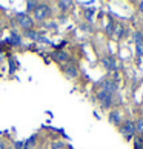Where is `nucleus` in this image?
<instances>
[{
    "mask_svg": "<svg viewBox=\"0 0 143 149\" xmlns=\"http://www.w3.org/2000/svg\"><path fill=\"white\" fill-rule=\"evenodd\" d=\"M135 132V125L131 120H126L120 125V134H122L126 140H131V137L134 135Z\"/></svg>",
    "mask_w": 143,
    "mask_h": 149,
    "instance_id": "f257e3e1",
    "label": "nucleus"
},
{
    "mask_svg": "<svg viewBox=\"0 0 143 149\" xmlns=\"http://www.w3.org/2000/svg\"><path fill=\"white\" fill-rule=\"evenodd\" d=\"M97 100L100 102V104L103 108H111L112 106V94H109L106 91L100 89L97 92Z\"/></svg>",
    "mask_w": 143,
    "mask_h": 149,
    "instance_id": "f03ea898",
    "label": "nucleus"
},
{
    "mask_svg": "<svg viewBox=\"0 0 143 149\" xmlns=\"http://www.w3.org/2000/svg\"><path fill=\"white\" fill-rule=\"evenodd\" d=\"M49 14H51V8H49L48 5H40L38 3V6L34 9V17L37 20H45Z\"/></svg>",
    "mask_w": 143,
    "mask_h": 149,
    "instance_id": "7ed1b4c3",
    "label": "nucleus"
},
{
    "mask_svg": "<svg viewBox=\"0 0 143 149\" xmlns=\"http://www.w3.org/2000/svg\"><path fill=\"white\" fill-rule=\"evenodd\" d=\"M17 22H19V25L22 26V28L26 29V31H29V29L32 28V25H34L32 19L28 17V15H25V14H19V15H17Z\"/></svg>",
    "mask_w": 143,
    "mask_h": 149,
    "instance_id": "20e7f679",
    "label": "nucleus"
},
{
    "mask_svg": "<svg viewBox=\"0 0 143 149\" xmlns=\"http://www.w3.org/2000/svg\"><path fill=\"white\" fill-rule=\"evenodd\" d=\"M102 89L106 91V92H109V94H114L115 91H117V83H115L114 80L106 79V80L102 81Z\"/></svg>",
    "mask_w": 143,
    "mask_h": 149,
    "instance_id": "39448f33",
    "label": "nucleus"
},
{
    "mask_svg": "<svg viewBox=\"0 0 143 149\" xmlns=\"http://www.w3.org/2000/svg\"><path fill=\"white\" fill-rule=\"evenodd\" d=\"M26 36H28L29 38H32V40H37V42H43V43H49V40H48V38H45L43 36H40V34H37V32H36V31H32V29L26 31Z\"/></svg>",
    "mask_w": 143,
    "mask_h": 149,
    "instance_id": "423d86ee",
    "label": "nucleus"
},
{
    "mask_svg": "<svg viewBox=\"0 0 143 149\" xmlns=\"http://www.w3.org/2000/svg\"><path fill=\"white\" fill-rule=\"evenodd\" d=\"M102 63L105 65V68L109 69V71H114V69H115V60H114L112 57H109V56L102 57Z\"/></svg>",
    "mask_w": 143,
    "mask_h": 149,
    "instance_id": "0eeeda50",
    "label": "nucleus"
},
{
    "mask_svg": "<svg viewBox=\"0 0 143 149\" xmlns=\"http://www.w3.org/2000/svg\"><path fill=\"white\" fill-rule=\"evenodd\" d=\"M65 74H66L68 77H71V79H74V77H77V74H79V71H77L75 65H66V68H65Z\"/></svg>",
    "mask_w": 143,
    "mask_h": 149,
    "instance_id": "6e6552de",
    "label": "nucleus"
},
{
    "mask_svg": "<svg viewBox=\"0 0 143 149\" xmlns=\"http://www.w3.org/2000/svg\"><path fill=\"white\" fill-rule=\"evenodd\" d=\"M120 112L119 111H111V114H109V121H111L112 125H120Z\"/></svg>",
    "mask_w": 143,
    "mask_h": 149,
    "instance_id": "1a4fd4ad",
    "label": "nucleus"
},
{
    "mask_svg": "<svg viewBox=\"0 0 143 149\" xmlns=\"http://www.w3.org/2000/svg\"><path fill=\"white\" fill-rule=\"evenodd\" d=\"M52 57L56 58L57 62H66V60H68V54L63 52V51H56L52 54Z\"/></svg>",
    "mask_w": 143,
    "mask_h": 149,
    "instance_id": "9d476101",
    "label": "nucleus"
},
{
    "mask_svg": "<svg viewBox=\"0 0 143 149\" xmlns=\"http://www.w3.org/2000/svg\"><path fill=\"white\" fill-rule=\"evenodd\" d=\"M9 42L13 43V45H20V43H22V38H20V36L17 34V32H15V31H13V34H11Z\"/></svg>",
    "mask_w": 143,
    "mask_h": 149,
    "instance_id": "9b49d317",
    "label": "nucleus"
},
{
    "mask_svg": "<svg viewBox=\"0 0 143 149\" xmlns=\"http://www.w3.org/2000/svg\"><path fill=\"white\" fill-rule=\"evenodd\" d=\"M36 140H37V135H31L29 140L23 145V149H29L31 146H34V145H36Z\"/></svg>",
    "mask_w": 143,
    "mask_h": 149,
    "instance_id": "f8f14e48",
    "label": "nucleus"
},
{
    "mask_svg": "<svg viewBox=\"0 0 143 149\" xmlns=\"http://www.w3.org/2000/svg\"><path fill=\"white\" fill-rule=\"evenodd\" d=\"M134 125H135V132H139V134H143V118H139Z\"/></svg>",
    "mask_w": 143,
    "mask_h": 149,
    "instance_id": "ddd939ff",
    "label": "nucleus"
},
{
    "mask_svg": "<svg viewBox=\"0 0 143 149\" xmlns=\"http://www.w3.org/2000/svg\"><path fill=\"white\" fill-rule=\"evenodd\" d=\"M135 51H137V56L139 57H143V42L135 43Z\"/></svg>",
    "mask_w": 143,
    "mask_h": 149,
    "instance_id": "4468645a",
    "label": "nucleus"
},
{
    "mask_svg": "<svg viewBox=\"0 0 143 149\" xmlns=\"http://www.w3.org/2000/svg\"><path fill=\"white\" fill-rule=\"evenodd\" d=\"M133 38H134V42H135V43L143 42V32H140V31H135V32H134V36H133Z\"/></svg>",
    "mask_w": 143,
    "mask_h": 149,
    "instance_id": "2eb2a0df",
    "label": "nucleus"
},
{
    "mask_svg": "<svg viewBox=\"0 0 143 149\" xmlns=\"http://www.w3.org/2000/svg\"><path fill=\"white\" fill-rule=\"evenodd\" d=\"M85 17L89 20V22H92V17H94V8L86 9V11H85Z\"/></svg>",
    "mask_w": 143,
    "mask_h": 149,
    "instance_id": "dca6fc26",
    "label": "nucleus"
},
{
    "mask_svg": "<svg viewBox=\"0 0 143 149\" xmlns=\"http://www.w3.org/2000/svg\"><path fill=\"white\" fill-rule=\"evenodd\" d=\"M37 6H38L37 2H31V0H29V2H26V9H28V11H34Z\"/></svg>",
    "mask_w": 143,
    "mask_h": 149,
    "instance_id": "f3484780",
    "label": "nucleus"
},
{
    "mask_svg": "<svg viewBox=\"0 0 143 149\" xmlns=\"http://www.w3.org/2000/svg\"><path fill=\"white\" fill-rule=\"evenodd\" d=\"M115 36H117L119 38H120V37H123V26H120V25H119L117 28H115Z\"/></svg>",
    "mask_w": 143,
    "mask_h": 149,
    "instance_id": "a211bd4d",
    "label": "nucleus"
},
{
    "mask_svg": "<svg viewBox=\"0 0 143 149\" xmlns=\"http://www.w3.org/2000/svg\"><path fill=\"white\" fill-rule=\"evenodd\" d=\"M143 145V137H137L135 139V149H140Z\"/></svg>",
    "mask_w": 143,
    "mask_h": 149,
    "instance_id": "6ab92c4d",
    "label": "nucleus"
},
{
    "mask_svg": "<svg viewBox=\"0 0 143 149\" xmlns=\"http://www.w3.org/2000/svg\"><path fill=\"white\" fill-rule=\"evenodd\" d=\"M59 6L62 9H66L68 6H71V2H59Z\"/></svg>",
    "mask_w": 143,
    "mask_h": 149,
    "instance_id": "aec40b11",
    "label": "nucleus"
},
{
    "mask_svg": "<svg viewBox=\"0 0 143 149\" xmlns=\"http://www.w3.org/2000/svg\"><path fill=\"white\" fill-rule=\"evenodd\" d=\"M60 148H63V143L62 141H54L52 143V149H60Z\"/></svg>",
    "mask_w": 143,
    "mask_h": 149,
    "instance_id": "412c9836",
    "label": "nucleus"
},
{
    "mask_svg": "<svg viewBox=\"0 0 143 149\" xmlns=\"http://www.w3.org/2000/svg\"><path fill=\"white\" fill-rule=\"evenodd\" d=\"M9 68H11V69H9V72L13 74L14 71H15V66H14V62H13V60H11V62H9Z\"/></svg>",
    "mask_w": 143,
    "mask_h": 149,
    "instance_id": "4be33fe9",
    "label": "nucleus"
},
{
    "mask_svg": "<svg viewBox=\"0 0 143 149\" xmlns=\"http://www.w3.org/2000/svg\"><path fill=\"white\" fill-rule=\"evenodd\" d=\"M15 149H23V141H17V143H15Z\"/></svg>",
    "mask_w": 143,
    "mask_h": 149,
    "instance_id": "5701e85b",
    "label": "nucleus"
},
{
    "mask_svg": "<svg viewBox=\"0 0 143 149\" xmlns=\"http://www.w3.org/2000/svg\"><path fill=\"white\" fill-rule=\"evenodd\" d=\"M139 6H140V13H143V2L139 3Z\"/></svg>",
    "mask_w": 143,
    "mask_h": 149,
    "instance_id": "b1692460",
    "label": "nucleus"
},
{
    "mask_svg": "<svg viewBox=\"0 0 143 149\" xmlns=\"http://www.w3.org/2000/svg\"><path fill=\"white\" fill-rule=\"evenodd\" d=\"M0 149H5V146H3V143H0Z\"/></svg>",
    "mask_w": 143,
    "mask_h": 149,
    "instance_id": "393cba45",
    "label": "nucleus"
},
{
    "mask_svg": "<svg viewBox=\"0 0 143 149\" xmlns=\"http://www.w3.org/2000/svg\"><path fill=\"white\" fill-rule=\"evenodd\" d=\"M9 149H13V148H9Z\"/></svg>",
    "mask_w": 143,
    "mask_h": 149,
    "instance_id": "a878e982",
    "label": "nucleus"
},
{
    "mask_svg": "<svg viewBox=\"0 0 143 149\" xmlns=\"http://www.w3.org/2000/svg\"><path fill=\"white\" fill-rule=\"evenodd\" d=\"M0 57H2V56H0Z\"/></svg>",
    "mask_w": 143,
    "mask_h": 149,
    "instance_id": "bb28decb",
    "label": "nucleus"
}]
</instances>
